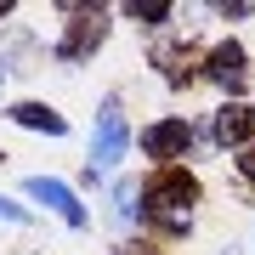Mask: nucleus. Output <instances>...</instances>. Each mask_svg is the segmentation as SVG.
<instances>
[{"mask_svg":"<svg viewBox=\"0 0 255 255\" xmlns=\"http://www.w3.org/2000/svg\"><path fill=\"white\" fill-rule=\"evenodd\" d=\"M119 153H125V114H114V108H102L97 119V147H91V159L108 170V164H119Z\"/></svg>","mask_w":255,"mask_h":255,"instance_id":"1","label":"nucleus"},{"mask_svg":"<svg viewBox=\"0 0 255 255\" xmlns=\"http://www.w3.org/2000/svg\"><path fill=\"white\" fill-rule=\"evenodd\" d=\"M238 170H244V176H255V147H244V159H238Z\"/></svg>","mask_w":255,"mask_h":255,"instance_id":"9","label":"nucleus"},{"mask_svg":"<svg viewBox=\"0 0 255 255\" xmlns=\"http://www.w3.org/2000/svg\"><path fill=\"white\" fill-rule=\"evenodd\" d=\"M0 216H11V221H23V210H17V204H6V199H0Z\"/></svg>","mask_w":255,"mask_h":255,"instance_id":"10","label":"nucleus"},{"mask_svg":"<svg viewBox=\"0 0 255 255\" xmlns=\"http://www.w3.org/2000/svg\"><path fill=\"white\" fill-rule=\"evenodd\" d=\"M210 80H216V85H227V91H238V85H244V51H238L233 40H227L216 57H210Z\"/></svg>","mask_w":255,"mask_h":255,"instance_id":"4","label":"nucleus"},{"mask_svg":"<svg viewBox=\"0 0 255 255\" xmlns=\"http://www.w3.org/2000/svg\"><path fill=\"white\" fill-rule=\"evenodd\" d=\"M250 130H255L250 108H221V114H216V136H221V142H233V147H238Z\"/></svg>","mask_w":255,"mask_h":255,"instance_id":"5","label":"nucleus"},{"mask_svg":"<svg viewBox=\"0 0 255 255\" xmlns=\"http://www.w3.org/2000/svg\"><path fill=\"white\" fill-rule=\"evenodd\" d=\"M130 17H142V23H164V17H170V6H130Z\"/></svg>","mask_w":255,"mask_h":255,"instance_id":"8","label":"nucleus"},{"mask_svg":"<svg viewBox=\"0 0 255 255\" xmlns=\"http://www.w3.org/2000/svg\"><path fill=\"white\" fill-rule=\"evenodd\" d=\"M142 147H147L153 159H170V153H182V147H187V125H182V119L147 125V130H142Z\"/></svg>","mask_w":255,"mask_h":255,"instance_id":"3","label":"nucleus"},{"mask_svg":"<svg viewBox=\"0 0 255 255\" xmlns=\"http://www.w3.org/2000/svg\"><path fill=\"white\" fill-rule=\"evenodd\" d=\"M28 199H40V204H51L57 216L68 221V227H80V221H85V210L74 204V193H68L63 182H46V176H34V182H28Z\"/></svg>","mask_w":255,"mask_h":255,"instance_id":"2","label":"nucleus"},{"mask_svg":"<svg viewBox=\"0 0 255 255\" xmlns=\"http://www.w3.org/2000/svg\"><path fill=\"white\" fill-rule=\"evenodd\" d=\"M187 199H193V182H187V176H176V170L153 187V204H187Z\"/></svg>","mask_w":255,"mask_h":255,"instance_id":"7","label":"nucleus"},{"mask_svg":"<svg viewBox=\"0 0 255 255\" xmlns=\"http://www.w3.org/2000/svg\"><path fill=\"white\" fill-rule=\"evenodd\" d=\"M11 119L28 130H51V136H63V119H57L51 108H40V102H23V108H11Z\"/></svg>","mask_w":255,"mask_h":255,"instance_id":"6","label":"nucleus"}]
</instances>
